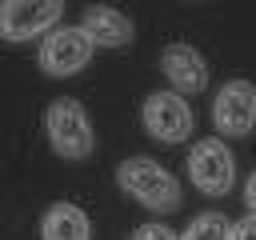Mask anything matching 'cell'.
Wrapping results in <instances>:
<instances>
[{
  "mask_svg": "<svg viewBox=\"0 0 256 240\" xmlns=\"http://www.w3.org/2000/svg\"><path fill=\"white\" fill-rule=\"evenodd\" d=\"M116 180L128 196H136L144 208L152 212H176L180 208V184L168 168H160L156 160L148 156H132L116 168Z\"/></svg>",
  "mask_w": 256,
  "mask_h": 240,
  "instance_id": "6da1fadb",
  "label": "cell"
},
{
  "mask_svg": "<svg viewBox=\"0 0 256 240\" xmlns=\"http://www.w3.org/2000/svg\"><path fill=\"white\" fill-rule=\"evenodd\" d=\"M44 128H48L52 148L64 160H84L92 152V124H88V112L80 108V100H56L44 116Z\"/></svg>",
  "mask_w": 256,
  "mask_h": 240,
  "instance_id": "7a4b0ae2",
  "label": "cell"
},
{
  "mask_svg": "<svg viewBox=\"0 0 256 240\" xmlns=\"http://www.w3.org/2000/svg\"><path fill=\"white\" fill-rule=\"evenodd\" d=\"M188 176H192V184H196L200 192L224 196V192L232 188V180H236V160H232V152L224 148V140H216V136L200 140V144L192 148V156H188Z\"/></svg>",
  "mask_w": 256,
  "mask_h": 240,
  "instance_id": "3957f363",
  "label": "cell"
},
{
  "mask_svg": "<svg viewBox=\"0 0 256 240\" xmlns=\"http://www.w3.org/2000/svg\"><path fill=\"white\" fill-rule=\"evenodd\" d=\"M140 116H144L148 136H156L164 144H180V140L192 136V108L176 92H152L144 100V112Z\"/></svg>",
  "mask_w": 256,
  "mask_h": 240,
  "instance_id": "277c9868",
  "label": "cell"
},
{
  "mask_svg": "<svg viewBox=\"0 0 256 240\" xmlns=\"http://www.w3.org/2000/svg\"><path fill=\"white\" fill-rule=\"evenodd\" d=\"M92 60V40L84 28H52L40 44V64L48 76H76Z\"/></svg>",
  "mask_w": 256,
  "mask_h": 240,
  "instance_id": "5b68a950",
  "label": "cell"
},
{
  "mask_svg": "<svg viewBox=\"0 0 256 240\" xmlns=\"http://www.w3.org/2000/svg\"><path fill=\"white\" fill-rule=\"evenodd\" d=\"M212 120L224 136H248L252 124H256V84L248 80H228L220 92H216V104H212Z\"/></svg>",
  "mask_w": 256,
  "mask_h": 240,
  "instance_id": "8992f818",
  "label": "cell"
},
{
  "mask_svg": "<svg viewBox=\"0 0 256 240\" xmlns=\"http://www.w3.org/2000/svg\"><path fill=\"white\" fill-rule=\"evenodd\" d=\"M64 16L56 0H8L0 4V36L4 40H28L44 28H52Z\"/></svg>",
  "mask_w": 256,
  "mask_h": 240,
  "instance_id": "52a82bcc",
  "label": "cell"
},
{
  "mask_svg": "<svg viewBox=\"0 0 256 240\" xmlns=\"http://www.w3.org/2000/svg\"><path fill=\"white\" fill-rule=\"evenodd\" d=\"M160 68H164L176 96H196L208 88V64L192 44H168L160 56Z\"/></svg>",
  "mask_w": 256,
  "mask_h": 240,
  "instance_id": "ba28073f",
  "label": "cell"
},
{
  "mask_svg": "<svg viewBox=\"0 0 256 240\" xmlns=\"http://www.w3.org/2000/svg\"><path fill=\"white\" fill-rule=\"evenodd\" d=\"M84 36L92 40V48H124L132 40V20L116 8H88L84 12Z\"/></svg>",
  "mask_w": 256,
  "mask_h": 240,
  "instance_id": "9c48e42d",
  "label": "cell"
},
{
  "mask_svg": "<svg viewBox=\"0 0 256 240\" xmlns=\"http://www.w3.org/2000/svg\"><path fill=\"white\" fill-rule=\"evenodd\" d=\"M40 236H44V240H92V228H88V216H84L76 204L60 200V204H52V208L44 212Z\"/></svg>",
  "mask_w": 256,
  "mask_h": 240,
  "instance_id": "30bf717a",
  "label": "cell"
},
{
  "mask_svg": "<svg viewBox=\"0 0 256 240\" xmlns=\"http://www.w3.org/2000/svg\"><path fill=\"white\" fill-rule=\"evenodd\" d=\"M180 240H232V220L224 212H204L188 224V232Z\"/></svg>",
  "mask_w": 256,
  "mask_h": 240,
  "instance_id": "8fae6325",
  "label": "cell"
},
{
  "mask_svg": "<svg viewBox=\"0 0 256 240\" xmlns=\"http://www.w3.org/2000/svg\"><path fill=\"white\" fill-rule=\"evenodd\" d=\"M132 240H176L164 224H144V228H136V236Z\"/></svg>",
  "mask_w": 256,
  "mask_h": 240,
  "instance_id": "7c38bea8",
  "label": "cell"
},
{
  "mask_svg": "<svg viewBox=\"0 0 256 240\" xmlns=\"http://www.w3.org/2000/svg\"><path fill=\"white\" fill-rule=\"evenodd\" d=\"M232 240H256V216L248 212L240 224H232Z\"/></svg>",
  "mask_w": 256,
  "mask_h": 240,
  "instance_id": "4fadbf2b",
  "label": "cell"
},
{
  "mask_svg": "<svg viewBox=\"0 0 256 240\" xmlns=\"http://www.w3.org/2000/svg\"><path fill=\"white\" fill-rule=\"evenodd\" d=\"M244 200H248V212L256 216V172L248 176V188H244Z\"/></svg>",
  "mask_w": 256,
  "mask_h": 240,
  "instance_id": "5bb4252c",
  "label": "cell"
}]
</instances>
